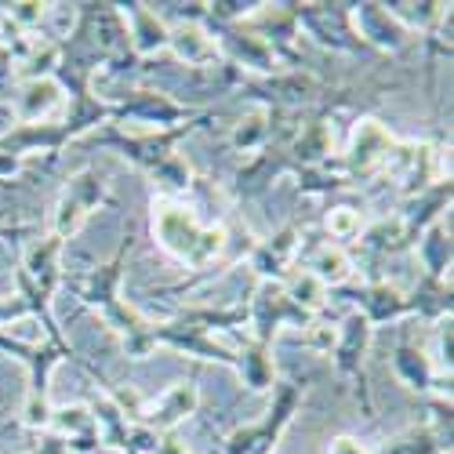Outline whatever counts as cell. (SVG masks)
I'll return each instance as SVG.
<instances>
[{
  "label": "cell",
  "mask_w": 454,
  "mask_h": 454,
  "mask_svg": "<svg viewBox=\"0 0 454 454\" xmlns=\"http://www.w3.org/2000/svg\"><path fill=\"white\" fill-rule=\"evenodd\" d=\"M244 313H247V331H251V338H254V342H262V346H273V334L284 331V327L306 331V327L313 324V317H306V313H301L294 301L287 298L284 284H262Z\"/></svg>",
  "instance_id": "10"
},
{
  "label": "cell",
  "mask_w": 454,
  "mask_h": 454,
  "mask_svg": "<svg viewBox=\"0 0 454 454\" xmlns=\"http://www.w3.org/2000/svg\"><path fill=\"white\" fill-rule=\"evenodd\" d=\"M306 273H313L327 291H334V287H349L353 284V277H356V258L349 254V247H342V244H320V247H313V254L306 258V266H301Z\"/></svg>",
  "instance_id": "25"
},
{
  "label": "cell",
  "mask_w": 454,
  "mask_h": 454,
  "mask_svg": "<svg viewBox=\"0 0 454 454\" xmlns=\"http://www.w3.org/2000/svg\"><path fill=\"white\" fill-rule=\"evenodd\" d=\"M200 407V389L197 382H175L168 386L157 400L138 407V426L157 429V433H175L182 422H189Z\"/></svg>",
  "instance_id": "15"
},
{
  "label": "cell",
  "mask_w": 454,
  "mask_h": 454,
  "mask_svg": "<svg viewBox=\"0 0 454 454\" xmlns=\"http://www.w3.org/2000/svg\"><path fill=\"white\" fill-rule=\"evenodd\" d=\"M48 433L55 440L66 443L69 454H91L98 450V426H95V414L88 403H59L51 407V422H48Z\"/></svg>",
  "instance_id": "20"
},
{
  "label": "cell",
  "mask_w": 454,
  "mask_h": 454,
  "mask_svg": "<svg viewBox=\"0 0 454 454\" xmlns=\"http://www.w3.org/2000/svg\"><path fill=\"white\" fill-rule=\"evenodd\" d=\"M364 211L360 207H353V204H338V207H331L327 215H324V230H327V237H331V244H356L360 240V233H364Z\"/></svg>",
  "instance_id": "33"
},
{
  "label": "cell",
  "mask_w": 454,
  "mask_h": 454,
  "mask_svg": "<svg viewBox=\"0 0 454 454\" xmlns=\"http://www.w3.org/2000/svg\"><path fill=\"white\" fill-rule=\"evenodd\" d=\"M386 8L411 36L436 33L443 22H450V4H429V0H422V4H386Z\"/></svg>",
  "instance_id": "31"
},
{
  "label": "cell",
  "mask_w": 454,
  "mask_h": 454,
  "mask_svg": "<svg viewBox=\"0 0 454 454\" xmlns=\"http://www.w3.org/2000/svg\"><path fill=\"white\" fill-rule=\"evenodd\" d=\"M22 157H15V153H8V149H0V182L4 178H15L19 171H22Z\"/></svg>",
  "instance_id": "36"
},
{
  "label": "cell",
  "mask_w": 454,
  "mask_h": 454,
  "mask_svg": "<svg viewBox=\"0 0 454 454\" xmlns=\"http://www.w3.org/2000/svg\"><path fill=\"white\" fill-rule=\"evenodd\" d=\"M8 113L19 128H41V124H59L66 113V88L59 77L44 81H26L12 84L8 95Z\"/></svg>",
  "instance_id": "12"
},
{
  "label": "cell",
  "mask_w": 454,
  "mask_h": 454,
  "mask_svg": "<svg viewBox=\"0 0 454 454\" xmlns=\"http://www.w3.org/2000/svg\"><path fill=\"white\" fill-rule=\"evenodd\" d=\"M301 254V230L298 225H284L273 237L258 240L247 254V270L262 284H284V277L294 270V258Z\"/></svg>",
  "instance_id": "14"
},
{
  "label": "cell",
  "mask_w": 454,
  "mask_h": 454,
  "mask_svg": "<svg viewBox=\"0 0 454 454\" xmlns=\"http://www.w3.org/2000/svg\"><path fill=\"white\" fill-rule=\"evenodd\" d=\"M270 142H273V109L266 106L247 109L230 131V145L237 153H266Z\"/></svg>",
  "instance_id": "27"
},
{
  "label": "cell",
  "mask_w": 454,
  "mask_h": 454,
  "mask_svg": "<svg viewBox=\"0 0 454 454\" xmlns=\"http://www.w3.org/2000/svg\"><path fill=\"white\" fill-rule=\"evenodd\" d=\"M215 41H218V51H222V66H233V69H244V73H254V77H277L284 73V59L258 36L244 26H215Z\"/></svg>",
  "instance_id": "11"
},
{
  "label": "cell",
  "mask_w": 454,
  "mask_h": 454,
  "mask_svg": "<svg viewBox=\"0 0 454 454\" xmlns=\"http://www.w3.org/2000/svg\"><path fill=\"white\" fill-rule=\"evenodd\" d=\"M121 15L128 22V41L135 59H149L168 51V22L149 4H121Z\"/></svg>",
  "instance_id": "21"
},
{
  "label": "cell",
  "mask_w": 454,
  "mask_h": 454,
  "mask_svg": "<svg viewBox=\"0 0 454 454\" xmlns=\"http://www.w3.org/2000/svg\"><path fill=\"white\" fill-rule=\"evenodd\" d=\"M109 204V185L106 178L95 171V168H81L73 171L62 185V193L55 200V211H51V230L59 240H69L84 230V222Z\"/></svg>",
  "instance_id": "5"
},
{
  "label": "cell",
  "mask_w": 454,
  "mask_h": 454,
  "mask_svg": "<svg viewBox=\"0 0 454 454\" xmlns=\"http://www.w3.org/2000/svg\"><path fill=\"white\" fill-rule=\"evenodd\" d=\"M393 374L411 393H422V396L436 393L440 400H450V378H440L429 353L419 349L414 342H407V338H400L396 349H393Z\"/></svg>",
  "instance_id": "18"
},
{
  "label": "cell",
  "mask_w": 454,
  "mask_h": 454,
  "mask_svg": "<svg viewBox=\"0 0 454 454\" xmlns=\"http://www.w3.org/2000/svg\"><path fill=\"white\" fill-rule=\"evenodd\" d=\"M374 454H450V433L440 426H411L386 440Z\"/></svg>",
  "instance_id": "28"
},
{
  "label": "cell",
  "mask_w": 454,
  "mask_h": 454,
  "mask_svg": "<svg viewBox=\"0 0 454 454\" xmlns=\"http://www.w3.org/2000/svg\"><path fill=\"white\" fill-rule=\"evenodd\" d=\"M346 19H349V33L356 44H367V48H378L386 55H396L403 51L414 36L389 15L386 4H346Z\"/></svg>",
  "instance_id": "13"
},
{
  "label": "cell",
  "mask_w": 454,
  "mask_h": 454,
  "mask_svg": "<svg viewBox=\"0 0 454 454\" xmlns=\"http://www.w3.org/2000/svg\"><path fill=\"white\" fill-rule=\"evenodd\" d=\"M353 301H356V313L371 324V327H382V324H396L403 317H411V298L389 284V280H367L360 287H353Z\"/></svg>",
  "instance_id": "19"
},
{
  "label": "cell",
  "mask_w": 454,
  "mask_h": 454,
  "mask_svg": "<svg viewBox=\"0 0 454 454\" xmlns=\"http://www.w3.org/2000/svg\"><path fill=\"white\" fill-rule=\"evenodd\" d=\"M382 175H389V182H396L400 193L414 200L429 193V189L450 182V164H447L443 145L436 142H400L396 138L389 160L382 164Z\"/></svg>",
  "instance_id": "4"
},
{
  "label": "cell",
  "mask_w": 454,
  "mask_h": 454,
  "mask_svg": "<svg viewBox=\"0 0 454 454\" xmlns=\"http://www.w3.org/2000/svg\"><path fill=\"white\" fill-rule=\"evenodd\" d=\"M291 8L298 19V29L317 36L324 48H334V51H356L360 48L349 33L346 4H291Z\"/></svg>",
  "instance_id": "17"
},
{
  "label": "cell",
  "mask_w": 454,
  "mask_h": 454,
  "mask_svg": "<svg viewBox=\"0 0 454 454\" xmlns=\"http://www.w3.org/2000/svg\"><path fill=\"white\" fill-rule=\"evenodd\" d=\"M149 178H153V185L164 189V197H182L193 189V168H189V160L182 153H171L168 160H160L153 171H149Z\"/></svg>",
  "instance_id": "32"
},
{
  "label": "cell",
  "mask_w": 454,
  "mask_h": 454,
  "mask_svg": "<svg viewBox=\"0 0 454 454\" xmlns=\"http://www.w3.org/2000/svg\"><path fill=\"white\" fill-rule=\"evenodd\" d=\"M106 102L113 106V124L131 121L138 131H171V128H182V124L200 117V113L182 106L178 98H171L164 91H153V88H135V91H124V95H109Z\"/></svg>",
  "instance_id": "6"
},
{
  "label": "cell",
  "mask_w": 454,
  "mask_h": 454,
  "mask_svg": "<svg viewBox=\"0 0 454 454\" xmlns=\"http://www.w3.org/2000/svg\"><path fill=\"white\" fill-rule=\"evenodd\" d=\"M371 338H374V327L353 309L349 317L338 320L334 327V346H331V360H334V371L346 378V382L356 386L360 393V403H364V414H374V403H371V393H367V353H371Z\"/></svg>",
  "instance_id": "8"
},
{
  "label": "cell",
  "mask_w": 454,
  "mask_h": 454,
  "mask_svg": "<svg viewBox=\"0 0 454 454\" xmlns=\"http://www.w3.org/2000/svg\"><path fill=\"white\" fill-rule=\"evenodd\" d=\"M327 454H374V450L364 440H356V436H334L327 443Z\"/></svg>",
  "instance_id": "35"
},
{
  "label": "cell",
  "mask_w": 454,
  "mask_h": 454,
  "mask_svg": "<svg viewBox=\"0 0 454 454\" xmlns=\"http://www.w3.org/2000/svg\"><path fill=\"white\" fill-rule=\"evenodd\" d=\"M62 254H66V240H59L55 233H36L33 244L22 251V262L15 270V294L26 301V309L48 327L51 342L69 360H77V353H73V346L66 342V334H62V327H59V320L51 313V298L66 280Z\"/></svg>",
  "instance_id": "3"
},
{
  "label": "cell",
  "mask_w": 454,
  "mask_h": 454,
  "mask_svg": "<svg viewBox=\"0 0 454 454\" xmlns=\"http://www.w3.org/2000/svg\"><path fill=\"white\" fill-rule=\"evenodd\" d=\"M287 153H291V164L306 168V171L331 164V153H334V124L327 117H320L313 124H301L294 131L291 145H287Z\"/></svg>",
  "instance_id": "24"
},
{
  "label": "cell",
  "mask_w": 454,
  "mask_h": 454,
  "mask_svg": "<svg viewBox=\"0 0 454 454\" xmlns=\"http://www.w3.org/2000/svg\"><path fill=\"white\" fill-rule=\"evenodd\" d=\"M356 247L364 251V258H386V254H396V251L411 247L400 215H393V218H378L374 225H364V233H360Z\"/></svg>",
  "instance_id": "29"
},
{
  "label": "cell",
  "mask_w": 454,
  "mask_h": 454,
  "mask_svg": "<svg viewBox=\"0 0 454 454\" xmlns=\"http://www.w3.org/2000/svg\"><path fill=\"white\" fill-rule=\"evenodd\" d=\"M233 371L244 382V389L251 393H270L277 386V360H273V346H262L254 338L233 346Z\"/></svg>",
  "instance_id": "23"
},
{
  "label": "cell",
  "mask_w": 454,
  "mask_h": 454,
  "mask_svg": "<svg viewBox=\"0 0 454 454\" xmlns=\"http://www.w3.org/2000/svg\"><path fill=\"white\" fill-rule=\"evenodd\" d=\"M393 145H396V135L378 117H360L353 124V131H349V145H346L342 160L334 164V171L346 178V185L367 182L374 175H382V164L389 160Z\"/></svg>",
  "instance_id": "7"
},
{
  "label": "cell",
  "mask_w": 454,
  "mask_h": 454,
  "mask_svg": "<svg viewBox=\"0 0 454 454\" xmlns=\"http://www.w3.org/2000/svg\"><path fill=\"white\" fill-rule=\"evenodd\" d=\"M411 247H414V254H419V262H422V280L450 284L454 251H450V225H447V218H436L433 225H426Z\"/></svg>",
  "instance_id": "22"
},
{
  "label": "cell",
  "mask_w": 454,
  "mask_h": 454,
  "mask_svg": "<svg viewBox=\"0 0 454 454\" xmlns=\"http://www.w3.org/2000/svg\"><path fill=\"white\" fill-rule=\"evenodd\" d=\"M204 121H211V113H200L197 121H189V124H182V128H171V131H128V135H124L121 128L109 124V131L102 135V142H106V145H117L124 160H131L138 171L149 175L160 160H168L171 153H178V142H182L189 131H197Z\"/></svg>",
  "instance_id": "9"
},
{
  "label": "cell",
  "mask_w": 454,
  "mask_h": 454,
  "mask_svg": "<svg viewBox=\"0 0 454 454\" xmlns=\"http://www.w3.org/2000/svg\"><path fill=\"white\" fill-rule=\"evenodd\" d=\"M135 240L124 237V244L117 247L109 262L102 266L88 270V273H77V277H66L62 284L77 294L81 306L95 309L102 317V324L121 338V349L128 360H145L153 353V320L142 317L128 298H121V287H124V273H128V254H131Z\"/></svg>",
  "instance_id": "1"
},
{
  "label": "cell",
  "mask_w": 454,
  "mask_h": 454,
  "mask_svg": "<svg viewBox=\"0 0 454 454\" xmlns=\"http://www.w3.org/2000/svg\"><path fill=\"white\" fill-rule=\"evenodd\" d=\"M207 19H182L175 26H168V51L175 55V62L189 66V69H215L222 66V51L215 33L204 26Z\"/></svg>",
  "instance_id": "16"
},
{
  "label": "cell",
  "mask_w": 454,
  "mask_h": 454,
  "mask_svg": "<svg viewBox=\"0 0 454 454\" xmlns=\"http://www.w3.org/2000/svg\"><path fill=\"white\" fill-rule=\"evenodd\" d=\"M301 400H306V386H298V382H277L273 386V400H270V411H266V419H262V436L270 440V447L277 450V443L284 440L287 426L294 422V414L301 411Z\"/></svg>",
  "instance_id": "26"
},
{
  "label": "cell",
  "mask_w": 454,
  "mask_h": 454,
  "mask_svg": "<svg viewBox=\"0 0 454 454\" xmlns=\"http://www.w3.org/2000/svg\"><path fill=\"white\" fill-rule=\"evenodd\" d=\"M306 331H309V338H306V346H309V349H317V353H331V346H334V327H331V324H324V320L317 317Z\"/></svg>",
  "instance_id": "34"
},
{
  "label": "cell",
  "mask_w": 454,
  "mask_h": 454,
  "mask_svg": "<svg viewBox=\"0 0 454 454\" xmlns=\"http://www.w3.org/2000/svg\"><path fill=\"white\" fill-rule=\"evenodd\" d=\"M284 291H287V298L294 301V306L306 313V317H324V309H327V301H331V291L313 277V273H306V270H294V273H287L284 277Z\"/></svg>",
  "instance_id": "30"
},
{
  "label": "cell",
  "mask_w": 454,
  "mask_h": 454,
  "mask_svg": "<svg viewBox=\"0 0 454 454\" xmlns=\"http://www.w3.org/2000/svg\"><path fill=\"white\" fill-rule=\"evenodd\" d=\"M153 240L185 270H207L211 262L225 251V225L204 222L197 207H189L178 197H157L153 215H149Z\"/></svg>",
  "instance_id": "2"
}]
</instances>
